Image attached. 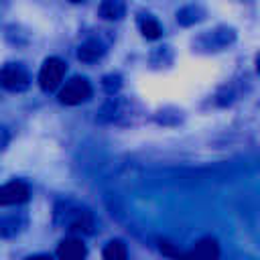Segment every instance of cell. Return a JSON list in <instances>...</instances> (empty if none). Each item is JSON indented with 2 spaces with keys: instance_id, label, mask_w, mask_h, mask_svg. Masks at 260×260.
Segmentation results:
<instances>
[{
  "instance_id": "obj_1",
  "label": "cell",
  "mask_w": 260,
  "mask_h": 260,
  "mask_svg": "<svg viewBox=\"0 0 260 260\" xmlns=\"http://www.w3.org/2000/svg\"><path fill=\"white\" fill-rule=\"evenodd\" d=\"M57 219L69 232H75V234H93V230H95V219H93L91 211L85 207H79V205L65 203L63 211H57Z\"/></svg>"
},
{
  "instance_id": "obj_2",
  "label": "cell",
  "mask_w": 260,
  "mask_h": 260,
  "mask_svg": "<svg viewBox=\"0 0 260 260\" xmlns=\"http://www.w3.org/2000/svg\"><path fill=\"white\" fill-rule=\"evenodd\" d=\"M65 71H67V65H65L61 59L49 57V59L43 63L41 71H39V85H41V89H43V91H53V89H57V87L61 85L63 77H65Z\"/></svg>"
},
{
  "instance_id": "obj_3",
  "label": "cell",
  "mask_w": 260,
  "mask_h": 260,
  "mask_svg": "<svg viewBox=\"0 0 260 260\" xmlns=\"http://www.w3.org/2000/svg\"><path fill=\"white\" fill-rule=\"evenodd\" d=\"M0 85L8 91H24L30 85V75L22 65L6 63L0 69Z\"/></svg>"
},
{
  "instance_id": "obj_4",
  "label": "cell",
  "mask_w": 260,
  "mask_h": 260,
  "mask_svg": "<svg viewBox=\"0 0 260 260\" xmlns=\"http://www.w3.org/2000/svg\"><path fill=\"white\" fill-rule=\"evenodd\" d=\"M91 95V85L85 77H71L59 91V102L65 106H77Z\"/></svg>"
},
{
  "instance_id": "obj_5",
  "label": "cell",
  "mask_w": 260,
  "mask_h": 260,
  "mask_svg": "<svg viewBox=\"0 0 260 260\" xmlns=\"http://www.w3.org/2000/svg\"><path fill=\"white\" fill-rule=\"evenodd\" d=\"M30 189L24 181H10L0 187V205H20L28 201Z\"/></svg>"
},
{
  "instance_id": "obj_6",
  "label": "cell",
  "mask_w": 260,
  "mask_h": 260,
  "mask_svg": "<svg viewBox=\"0 0 260 260\" xmlns=\"http://www.w3.org/2000/svg\"><path fill=\"white\" fill-rule=\"evenodd\" d=\"M185 258L187 260H217L219 258V244L213 238H201L185 254Z\"/></svg>"
},
{
  "instance_id": "obj_7",
  "label": "cell",
  "mask_w": 260,
  "mask_h": 260,
  "mask_svg": "<svg viewBox=\"0 0 260 260\" xmlns=\"http://www.w3.org/2000/svg\"><path fill=\"white\" fill-rule=\"evenodd\" d=\"M87 248L79 238H65L57 248L59 260H85Z\"/></svg>"
},
{
  "instance_id": "obj_8",
  "label": "cell",
  "mask_w": 260,
  "mask_h": 260,
  "mask_svg": "<svg viewBox=\"0 0 260 260\" xmlns=\"http://www.w3.org/2000/svg\"><path fill=\"white\" fill-rule=\"evenodd\" d=\"M104 53H106V47L98 39H87L77 47V59L83 63H93V61L102 59Z\"/></svg>"
},
{
  "instance_id": "obj_9",
  "label": "cell",
  "mask_w": 260,
  "mask_h": 260,
  "mask_svg": "<svg viewBox=\"0 0 260 260\" xmlns=\"http://www.w3.org/2000/svg\"><path fill=\"white\" fill-rule=\"evenodd\" d=\"M24 225H26V217L20 215V213L2 215V217H0V236H4V238L16 236Z\"/></svg>"
},
{
  "instance_id": "obj_10",
  "label": "cell",
  "mask_w": 260,
  "mask_h": 260,
  "mask_svg": "<svg viewBox=\"0 0 260 260\" xmlns=\"http://www.w3.org/2000/svg\"><path fill=\"white\" fill-rule=\"evenodd\" d=\"M126 14L124 0H102L100 4V16L106 20H120Z\"/></svg>"
},
{
  "instance_id": "obj_11",
  "label": "cell",
  "mask_w": 260,
  "mask_h": 260,
  "mask_svg": "<svg viewBox=\"0 0 260 260\" xmlns=\"http://www.w3.org/2000/svg\"><path fill=\"white\" fill-rule=\"evenodd\" d=\"M138 28L146 39H158L162 35V26L154 16L148 14H140L138 16Z\"/></svg>"
},
{
  "instance_id": "obj_12",
  "label": "cell",
  "mask_w": 260,
  "mask_h": 260,
  "mask_svg": "<svg viewBox=\"0 0 260 260\" xmlns=\"http://www.w3.org/2000/svg\"><path fill=\"white\" fill-rule=\"evenodd\" d=\"M104 260H128V248L122 240H112L104 248Z\"/></svg>"
},
{
  "instance_id": "obj_13",
  "label": "cell",
  "mask_w": 260,
  "mask_h": 260,
  "mask_svg": "<svg viewBox=\"0 0 260 260\" xmlns=\"http://www.w3.org/2000/svg\"><path fill=\"white\" fill-rule=\"evenodd\" d=\"M120 85H122L120 75H106V77H104V89H106L108 93L118 91V89H120Z\"/></svg>"
},
{
  "instance_id": "obj_14",
  "label": "cell",
  "mask_w": 260,
  "mask_h": 260,
  "mask_svg": "<svg viewBox=\"0 0 260 260\" xmlns=\"http://www.w3.org/2000/svg\"><path fill=\"white\" fill-rule=\"evenodd\" d=\"M8 140H10V136H8V130L4 128V126H0V150L8 144Z\"/></svg>"
},
{
  "instance_id": "obj_15",
  "label": "cell",
  "mask_w": 260,
  "mask_h": 260,
  "mask_svg": "<svg viewBox=\"0 0 260 260\" xmlns=\"http://www.w3.org/2000/svg\"><path fill=\"white\" fill-rule=\"evenodd\" d=\"M26 260H53V258L47 256V254H37V256H28Z\"/></svg>"
},
{
  "instance_id": "obj_16",
  "label": "cell",
  "mask_w": 260,
  "mask_h": 260,
  "mask_svg": "<svg viewBox=\"0 0 260 260\" xmlns=\"http://www.w3.org/2000/svg\"><path fill=\"white\" fill-rule=\"evenodd\" d=\"M71 2H83V0H71Z\"/></svg>"
}]
</instances>
